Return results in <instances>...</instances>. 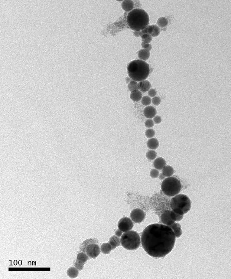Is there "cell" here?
Masks as SVG:
<instances>
[{"mask_svg": "<svg viewBox=\"0 0 231 279\" xmlns=\"http://www.w3.org/2000/svg\"><path fill=\"white\" fill-rule=\"evenodd\" d=\"M176 240L174 231L169 226L153 224L143 230L141 238L143 248L151 256L165 257L174 248Z\"/></svg>", "mask_w": 231, "mask_h": 279, "instance_id": "6da1fadb", "label": "cell"}, {"mask_svg": "<svg viewBox=\"0 0 231 279\" xmlns=\"http://www.w3.org/2000/svg\"><path fill=\"white\" fill-rule=\"evenodd\" d=\"M127 22L133 30L139 31L146 28L149 23V17L145 10L136 8L132 10L128 14Z\"/></svg>", "mask_w": 231, "mask_h": 279, "instance_id": "7a4b0ae2", "label": "cell"}, {"mask_svg": "<svg viewBox=\"0 0 231 279\" xmlns=\"http://www.w3.org/2000/svg\"><path fill=\"white\" fill-rule=\"evenodd\" d=\"M127 70L129 77L136 82L145 80L150 71L149 65L146 62L140 60L131 62L128 66Z\"/></svg>", "mask_w": 231, "mask_h": 279, "instance_id": "3957f363", "label": "cell"}, {"mask_svg": "<svg viewBox=\"0 0 231 279\" xmlns=\"http://www.w3.org/2000/svg\"><path fill=\"white\" fill-rule=\"evenodd\" d=\"M171 207L172 210L175 213L180 215H184L190 210V200L185 195L177 194L172 198Z\"/></svg>", "mask_w": 231, "mask_h": 279, "instance_id": "277c9868", "label": "cell"}, {"mask_svg": "<svg viewBox=\"0 0 231 279\" xmlns=\"http://www.w3.org/2000/svg\"><path fill=\"white\" fill-rule=\"evenodd\" d=\"M80 251L85 253L90 258L95 259L100 253V243L96 238L86 240L80 246Z\"/></svg>", "mask_w": 231, "mask_h": 279, "instance_id": "5b68a950", "label": "cell"}, {"mask_svg": "<svg viewBox=\"0 0 231 279\" xmlns=\"http://www.w3.org/2000/svg\"><path fill=\"white\" fill-rule=\"evenodd\" d=\"M121 246L128 250H134L140 247L141 239L139 234L136 232L129 231L125 232L120 239Z\"/></svg>", "mask_w": 231, "mask_h": 279, "instance_id": "8992f818", "label": "cell"}, {"mask_svg": "<svg viewBox=\"0 0 231 279\" xmlns=\"http://www.w3.org/2000/svg\"><path fill=\"white\" fill-rule=\"evenodd\" d=\"M181 181L174 177H169L164 180L161 184V189L164 193L169 197H173L181 191Z\"/></svg>", "mask_w": 231, "mask_h": 279, "instance_id": "52a82bcc", "label": "cell"}, {"mask_svg": "<svg viewBox=\"0 0 231 279\" xmlns=\"http://www.w3.org/2000/svg\"><path fill=\"white\" fill-rule=\"evenodd\" d=\"M134 226L132 220L128 217H124L120 219L118 223L119 229L122 232H126L132 229Z\"/></svg>", "mask_w": 231, "mask_h": 279, "instance_id": "ba28073f", "label": "cell"}, {"mask_svg": "<svg viewBox=\"0 0 231 279\" xmlns=\"http://www.w3.org/2000/svg\"><path fill=\"white\" fill-rule=\"evenodd\" d=\"M88 255L85 253L80 252L77 255L76 260L74 263V266L78 270H83L84 265L89 259Z\"/></svg>", "mask_w": 231, "mask_h": 279, "instance_id": "9c48e42d", "label": "cell"}, {"mask_svg": "<svg viewBox=\"0 0 231 279\" xmlns=\"http://www.w3.org/2000/svg\"><path fill=\"white\" fill-rule=\"evenodd\" d=\"M145 217V214L142 210L136 209L133 210L130 214L132 221L136 223L142 222Z\"/></svg>", "mask_w": 231, "mask_h": 279, "instance_id": "30bf717a", "label": "cell"}, {"mask_svg": "<svg viewBox=\"0 0 231 279\" xmlns=\"http://www.w3.org/2000/svg\"><path fill=\"white\" fill-rule=\"evenodd\" d=\"M170 212V210H166L163 211L161 214L160 219L161 222L164 225L170 226L175 222L171 217Z\"/></svg>", "mask_w": 231, "mask_h": 279, "instance_id": "8fae6325", "label": "cell"}, {"mask_svg": "<svg viewBox=\"0 0 231 279\" xmlns=\"http://www.w3.org/2000/svg\"><path fill=\"white\" fill-rule=\"evenodd\" d=\"M143 113L145 116L147 118L152 119L156 116L157 111L154 107L152 106H148L144 109Z\"/></svg>", "mask_w": 231, "mask_h": 279, "instance_id": "7c38bea8", "label": "cell"}, {"mask_svg": "<svg viewBox=\"0 0 231 279\" xmlns=\"http://www.w3.org/2000/svg\"><path fill=\"white\" fill-rule=\"evenodd\" d=\"M138 86L140 91L145 92L150 89L151 86L149 81L145 80L140 82L138 84Z\"/></svg>", "mask_w": 231, "mask_h": 279, "instance_id": "4fadbf2b", "label": "cell"}, {"mask_svg": "<svg viewBox=\"0 0 231 279\" xmlns=\"http://www.w3.org/2000/svg\"><path fill=\"white\" fill-rule=\"evenodd\" d=\"M166 162L165 159L162 157L156 158L154 161L153 165L154 167L158 170H162L166 166Z\"/></svg>", "mask_w": 231, "mask_h": 279, "instance_id": "5bb4252c", "label": "cell"}, {"mask_svg": "<svg viewBox=\"0 0 231 279\" xmlns=\"http://www.w3.org/2000/svg\"><path fill=\"white\" fill-rule=\"evenodd\" d=\"M109 244L112 247V250L115 249L117 247L120 245V240L117 236L113 235L109 239Z\"/></svg>", "mask_w": 231, "mask_h": 279, "instance_id": "9a60e30c", "label": "cell"}, {"mask_svg": "<svg viewBox=\"0 0 231 279\" xmlns=\"http://www.w3.org/2000/svg\"><path fill=\"white\" fill-rule=\"evenodd\" d=\"M147 146L151 150H156L159 146V141L158 139L155 138L150 139L147 141Z\"/></svg>", "mask_w": 231, "mask_h": 279, "instance_id": "2e32d148", "label": "cell"}, {"mask_svg": "<svg viewBox=\"0 0 231 279\" xmlns=\"http://www.w3.org/2000/svg\"><path fill=\"white\" fill-rule=\"evenodd\" d=\"M169 226L174 231L176 237L178 238L181 237L182 231L181 226L179 224L175 222L173 225Z\"/></svg>", "mask_w": 231, "mask_h": 279, "instance_id": "e0dca14e", "label": "cell"}, {"mask_svg": "<svg viewBox=\"0 0 231 279\" xmlns=\"http://www.w3.org/2000/svg\"><path fill=\"white\" fill-rule=\"evenodd\" d=\"M142 93L138 89L131 92L130 98L133 101L138 102L142 99Z\"/></svg>", "mask_w": 231, "mask_h": 279, "instance_id": "ac0fdd59", "label": "cell"}, {"mask_svg": "<svg viewBox=\"0 0 231 279\" xmlns=\"http://www.w3.org/2000/svg\"><path fill=\"white\" fill-rule=\"evenodd\" d=\"M174 173V169L170 166L164 167L162 170V174L165 177H169L173 175Z\"/></svg>", "mask_w": 231, "mask_h": 279, "instance_id": "d6986e66", "label": "cell"}, {"mask_svg": "<svg viewBox=\"0 0 231 279\" xmlns=\"http://www.w3.org/2000/svg\"><path fill=\"white\" fill-rule=\"evenodd\" d=\"M67 274L68 276L70 278H75L79 275V270L75 267H70L67 270Z\"/></svg>", "mask_w": 231, "mask_h": 279, "instance_id": "ffe728a7", "label": "cell"}, {"mask_svg": "<svg viewBox=\"0 0 231 279\" xmlns=\"http://www.w3.org/2000/svg\"><path fill=\"white\" fill-rule=\"evenodd\" d=\"M112 250V247L109 243H104L101 246L102 252L104 254H108L110 253Z\"/></svg>", "mask_w": 231, "mask_h": 279, "instance_id": "44dd1931", "label": "cell"}, {"mask_svg": "<svg viewBox=\"0 0 231 279\" xmlns=\"http://www.w3.org/2000/svg\"><path fill=\"white\" fill-rule=\"evenodd\" d=\"M170 216L171 219L175 222L181 221L183 219L184 217L183 215L178 214L175 213L172 210H171Z\"/></svg>", "mask_w": 231, "mask_h": 279, "instance_id": "7402d4cb", "label": "cell"}, {"mask_svg": "<svg viewBox=\"0 0 231 279\" xmlns=\"http://www.w3.org/2000/svg\"><path fill=\"white\" fill-rule=\"evenodd\" d=\"M157 156V153L154 150H149L147 152L146 154V158L150 160H154L156 158Z\"/></svg>", "mask_w": 231, "mask_h": 279, "instance_id": "603a6c76", "label": "cell"}, {"mask_svg": "<svg viewBox=\"0 0 231 279\" xmlns=\"http://www.w3.org/2000/svg\"><path fill=\"white\" fill-rule=\"evenodd\" d=\"M128 87L129 90L131 92L135 90H138V82L132 80L129 83Z\"/></svg>", "mask_w": 231, "mask_h": 279, "instance_id": "cb8c5ba5", "label": "cell"}, {"mask_svg": "<svg viewBox=\"0 0 231 279\" xmlns=\"http://www.w3.org/2000/svg\"><path fill=\"white\" fill-rule=\"evenodd\" d=\"M151 98L148 96H144L142 99V104L145 106H148L151 103Z\"/></svg>", "mask_w": 231, "mask_h": 279, "instance_id": "d4e9b609", "label": "cell"}, {"mask_svg": "<svg viewBox=\"0 0 231 279\" xmlns=\"http://www.w3.org/2000/svg\"><path fill=\"white\" fill-rule=\"evenodd\" d=\"M155 135V131L153 129L149 128L147 129L145 132V135L148 138H153Z\"/></svg>", "mask_w": 231, "mask_h": 279, "instance_id": "484cf974", "label": "cell"}, {"mask_svg": "<svg viewBox=\"0 0 231 279\" xmlns=\"http://www.w3.org/2000/svg\"><path fill=\"white\" fill-rule=\"evenodd\" d=\"M150 176L153 179L158 178L159 176V171L156 169H152L150 172Z\"/></svg>", "mask_w": 231, "mask_h": 279, "instance_id": "4316f807", "label": "cell"}, {"mask_svg": "<svg viewBox=\"0 0 231 279\" xmlns=\"http://www.w3.org/2000/svg\"><path fill=\"white\" fill-rule=\"evenodd\" d=\"M154 123L153 120L151 119H147L145 123V125L146 127L151 128L154 126Z\"/></svg>", "mask_w": 231, "mask_h": 279, "instance_id": "83f0119b", "label": "cell"}, {"mask_svg": "<svg viewBox=\"0 0 231 279\" xmlns=\"http://www.w3.org/2000/svg\"><path fill=\"white\" fill-rule=\"evenodd\" d=\"M152 102V104L154 105L157 106L161 103V100L158 97H155L153 98Z\"/></svg>", "mask_w": 231, "mask_h": 279, "instance_id": "f1b7e54d", "label": "cell"}, {"mask_svg": "<svg viewBox=\"0 0 231 279\" xmlns=\"http://www.w3.org/2000/svg\"><path fill=\"white\" fill-rule=\"evenodd\" d=\"M139 56L141 59H142L146 60L149 57V54L147 52H140Z\"/></svg>", "mask_w": 231, "mask_h": 279, "instance_id": "f546056e", "label": "cell"}, {"mask_svg": "<svg viewBox=\"0 0 231 279\" xmlns=\"http://www.w3.org/2000/svg\"><path fill=\"white\" fill-rule=\"evenodd\" d=\"M148 95L151 97H155L157 95V92L154 89H150L148 90Z\"/></svg>", "mask_w": 231, "mask_h": 279, "instance_id": "4dcf8cb0", "label": "cell"}, {"mask_svg": "<svg viewBox=\"0 0 231 279\" xmlns=\"http://www.w3.org/2000/svg\"><path fill=\"white\" fill-rule=\"evenodd\" d=\"M162 121L161 116H155L154 118V122L156 124H159L161 123Z\"/></svg>", "mask_w": 231, "mask_h": 279, "instance_id": "1f68e13d", "label": "cell"}, {"mask_svg": "<svg viewBox=\"0 0 231 279\" xmlns=\"http://www.w3.org/2000/svg\"><path fill=\"white\" fill-rule=\"evenodd\" d=\"M116 234L117 237H120L122 235L123 232L119 229L117 230L115 233Z\"/></svg>", "mask_w": 231, "mask_h": 279, "instance_id": "d6a6232c", "label": "cell"}, {"mask_svg": "<svg viewBox=\"0 0 231 279\" xmlns=\"http://www.w3.org/2000/svg\"><path fill=\"white\" fill-rule=\"evenodd\" d=\"M159 176V178L160 179H163L166 177L164 176L162 173L160 174Z\"/></svg>", "mask_w": 231, "mask_h": 279, "instance_id": "836d02e7", "label": "cell"}]
</instances>
